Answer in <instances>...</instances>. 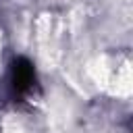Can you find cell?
I'll use <instances>...</instances> for the list:
<instances>
[{
	"mask_svg": "<svg viewBox=\"0 0 133 133\" xmlns=\"http://www.w3.org/2000/svg\"><path fill=\"white\" fill-rule=\"evenodd\" d=\"M37 77H35V69H33V62L27 60L25 56H19L12 60V89L15 94L23 96V94H29L35 85Z\"/></svg>",
	"mask_w": 133,
	"mask_h": 133,
	"instance_id": "6da1fadb",
	"label": "cell"
}]
</instances>
